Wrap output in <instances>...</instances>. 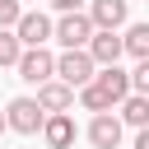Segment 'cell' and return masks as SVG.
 I'll list each match as a JSON object with an SVG mask.
<instances>
[{"label": "cell", "instance_id": "cell-14", "mask_svg": "<svg viewBox=\"0 0 149 149\" xmlns=\"http://www.w3.org/2000/svg\"><path fill=\"white\" fill-rule=\"evenodd\" d=\"M23 56V42L14 37V28H0V65H19Z\"/></svg>", "mask_w": 149, "mask_h": 149}, {"label": "cell", "instance_id": "cell-17", "mask_svg": "<svg viewBox=\"0 0 149 149\" xmlns=\"http://www.w3.org/2000/svg\"><path fill=\"white\" fill-rule=\"evenodd\" d=\"M47 5H51V9H61V14H74L84 0H47Z\"/></svg>", "mask_w": 149, "mask_h": 149}, {"label": "cell", "instance_id": "cell-10", "mask_svg": "<svg viewBox=\"0 0 149 149\" xmlns=\"http://www.w3.org/2000/svg\"><path fill=\"white\" fill-rule=\"evenodd\" d=\"M88 140H93V149H116V144H121V116L98 112V116L88 121Z\"/></svg>", "mask_w": 149, "mask_h": 149}, {"label": "cell", "instance_id": "cell-18", "mask_svg": "<svg viewBox=\"0 0 149 149\" xmlns=\"http://www.w3.org/2000/svg\"><path fill=\"white\" fill-rule=\"evenodd\" d=\"M135 149H149V126H144V130L135 135Z\"/></svg>", "mask_w": 149, "mask_h": 149}, {"label": "cell", "instance_id": "cell-9", "mask_svg": "<svg viewBox=\"0 0 149 149\" xmlns=\"http://www.w3.org/2000/svg\"><path fill=\"white\" fill-rule=\"evenodd\" d=\"M84 51L93 56V65H116V61L126 56V47H121V37H116V33H102V28H98V33L88 37V47H84Z\"/></svg>", "mask_w": 149, "mask_h": 149}, {"label": "cell", "instance_id": "cell-6", "mask_svg": "<svg viewBox=\"0 0 149 149\" xmlns=\"http://www.w3.org/2000/svg\"><path fill=\"white\" fill-rule=\"evenodd\" d=\"M51 28H56V23H51L47 14L23 9V14H19V23H14V37H19L23 47H47V42H51Z\"/></svg>", "mask_w": 149, "mask_h": 149}, {"label": "cell", "instance_id": "cell-19", "mask_svg": "<svg viewBox=\"0 0 149 149\" xmlns=\"http://www.w3.org/2000/svg\"><path fill=\"white\" fill-rule=\"evenodd\" d=\"M0 130H9V126H5V112H0Z\"/></svg>", "mask_w": 149, "mask_h": 149}, {"label": "cell", "instance_id": "cell-5", "mask_svg": "<svg viewBox=\"0 0 149 149\" xmlns=\"http://www.w3.org/2000/svg\"><path fill=\"white\" fill-rule=\"evenodd\" d=\"M42 121H47V112L37 107V98H14V102L5 107V126L19 130V135H37Z\"/></svg>", "mask_w": 149, "mask_h": 149}, {"label": "cell", "instance_id": "cell-1", "mask_svg": "<svg viewBox=\"0 0 149 149\" xmlns=\"http://www.w3.org/2000/svg\"><path fill=\"white\" fill-rule=\"evenodd\" d=\"M130 98V74L121 70V65H102L84 88H79V102L88 107V112H107V107H116V102H126Z\"/></svg>", "mask_w": 149, "mask_h": 149}, {"label": "cell", "instance_id": "cell-15", "mask_svg": "<svg viewBox=\"0 0 149 149\" xmlns=\"http://www.w3.org/2000/svg\"><path fill=\"white\" fill-rule=\"evenodd\" d=\"M130 93H140V98H149V61H140V65L130 70Z\"/></svg>", "mask_w": 149, "mask_h": 149}, {"label": "cell", "instance_id": "cell-7", "mask_svg": "<svg viewBox=\"0 0 149 149\" xmlns=\"http://www.w3.org/2000/svg\"><path fill=\"white\" fill-rule=\"evenodd\" d=\"M74 116L70 112H47V121H42V140H47V149H70L74 144Z\"/></svg>", "mask_w": 149, "mask_h": 149}, {"label": "cell", "instance_id": "cell-8", "mask_svg": "<svg viewBox=\"0 0 149 149\" xmlns=\"http://www.w3.org/2000/svg\"><path fill=\"white\" fill-rule=\"evenodd\" d=\"M126 0H88V19H93V28H102V33H116L121 23H126Z\"/></svg>", "mask_w": 149, "mask_h": 149}, {"label": "cell", "instance_id": "cell-20", "mask_svg": "<svg viewBox=\"0 0 149 149\" xmlns=\"http://www.w3.org/2000/svg\"><path fill=\"white\" fill-rule=\"evenodd\" d=\"M19 5H23V0H19Z\"/></svg>", "mask_w": 149, "mask_h": 149}, {"label": "cell", "instance_id": "cell-3", "mask_svg": "<svg viewBox=\"0 0 149 149\" xmlns=\"http://www.w3.org/2000/svg\"><path fill=\"white\" fill-rule=\"evenodd\" d=\"M93 74H98V65H93V56H88V51H61V56H56V79H61V84L84 88Z\"/></svg>", "mask_w": 149, "mask_h": 149}, {"label": "cell", "instance_id": "cell-11", "mask_svg": "<svg viewBox=\"0 0 149 149\" xmlns=\"http://www.w3.org/2000/svg\"><path fill=\"white\" fill-rule=\"evenodd\" d=\"M70 102H74V88H70V84H61V79L37 84V107H42V112H65Z\"/></svg>", "mask_w": 149, "mask_h": 149}, {"label": "cell", "instance_id": "cell-16", "mask_svg": "<svg viewBox=\"0 0 149 149\" xmlns=\"http://www.w3.org/2000/svg\"><path fill=\"white\" fill-rule=\"evenodd\" d=\"M19 14H23V5H19V0H0V28H14V23H19Z\"/></svg>", "mask_w": 149, "mask_h": 149}, {"label": "cell", "instance_id": "cell-13", "mask_svg": "<svg viewBox=\"0 0 149 149\" xmlns=\"http://www.w3.org/2000/svg\"><path fill=\"white\" fill-rule=\"evenodd\" d=\"M121 47H126L135 61H149V23H130L126 37H121Z\"/></svg>", "mask_w": 149, "mask_h": 149}, {"label": "cell", "instance_id": "cell-12", "mask_svg": "<svg viewBox=\"0 0 149 149\" xmlns=\"http://www.w3.org/2000/svg\"><path fill=\"white\" fill-rule=\"evenodd\" d=\"M121 126H135V130H144V126H149V98L130 93V98L121 102Z\"/></svg>", "mask_w": 149, "mask_h": 149}, {"label": "cell", "instance_id": "cell-2", "mask_svg": "<svg viewBox=\"0 0 149 149\" xmlns=\"http://www.w3.org/2000/svg\"><path fill=\"white\" fill-rule=\"evenodd\" d=\"M93 33H98V28H93V19H88L84 9H74V14H61V19H56V28H51V37H56L65 51H84Z\"/></svg>", "mask_w": 149, "mask_h": 149}, {"label": "cell", "instance_id": "cell-4", "mask_svg": "<svg viewBox=\"0 0 149 149\" xmlns=\"http://www.w3.org/2000/svg\"><path fill=\"white\" fill-rule=\"evenodd\" d=\"M19 79H28V84H47V79H56V56L47 51V47H23V56H19Z\"/></svg>", "mask_w": 149, "mask_h": 149}]
</instances>
